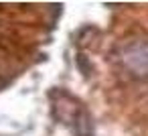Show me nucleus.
Here are the masks:
<instances>
[{
    "label": "nucleus",
    "mask_w": 148,
    "mask_h": 136,
    "mask_svg": "<svg viewBox=\"0 0 148 136\" xmlns=\"http://www.w3.org/2000/svg\"><path fill=\"white\" fill-rule=\"evenodd\" d=\"M118 61L136 79H148V41L130 39L118 51Z\"/></svg>",
    "instance_id": "nucleus-1"
}]
</instances>
